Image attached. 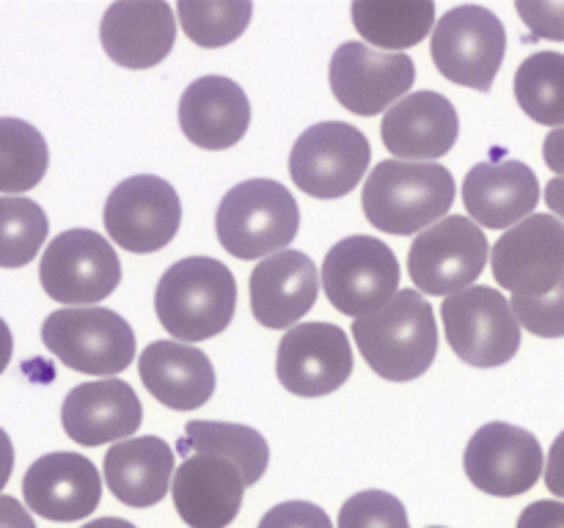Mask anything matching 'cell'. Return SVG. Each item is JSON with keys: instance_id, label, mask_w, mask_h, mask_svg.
Listing matches in <instances>:
<instances>
[{"instance_id": "obj_39", "label": "cell", "mask_w": 564, "mask_h": 528, "mask_svg": "<svg viewBox=\"0 0 564 528\" xmlns=\"http://www.w3.org/2000/svg\"><path fill=\"white\" fill-rule=\"evenodd\" d=\"M0 528H36V522L20 501L0 495Z\"/></svg>"}, {"instance_id": "obj_23", "label": "cell", "mask_w": 564, "mask_h": 528, "mask_svg": "<svg viewBox=\"0 0 564 528\" xmlns=\"http://www.w3.org/2000/svg\"><path fill=\"white\" fill-rule=\"evenodd\" d=\"M99 38L113 64L124 69H152L174 50V9L163 0L113 3L105 11Z\"/></svg>"}, {"instance_id": "obj_28", "label": "cell", "mask_w": 564, "mask_h": 528, "mask_svg": "<svg viewBox=\"0 0 564 528\" xmlns=\"http://www.w3.org/2000/svg\"><path fill=\"white\" fill-rule=\"evenodd\" d=\"M176 454H218L235 462L242 471L246 487L257 484L264 476L270 462L268 440L262 432L246 424L226 421H187L185 435L176 443Z\"/></svg>"}, {"instance_id": "obj_42", "label": "cell", "mask_w": 564, "mask_h": 528, "mask_svg": "<svg viewBox=\"0 0 564 528\" xmlns=\"http://www.w3.org/2000/svg\"><path fill=\"white\" fill-rule=\"evenodd\" d=\"M545 204H549L551 212L564 223V176H554L545 187Z\"/></svg>"}, {"instance_id": "obj_24", "label": "cell", "mask_w": 564, "mask_h": 528, "mask_svg": "<svg viewBox=\"0 0 564 528\" xmlns=\"http://www.w3.org/2000/svg\"><path fill=\"white\" fill-rule=\"evenodd\" d=\"M540 201V182L521 160L479 163L463 182V204L474 223L485 229H507L532 218Z\"/></svg>"}, {"instance_id": "obj_43", "label": "cell", "mask_w": 564, "mask_h": 528, "mask_svg": "<svg viewBox=\"0 0 564 528\" xmlns=\"http://www.w3.org/2000/svg\"><path fill=\"white\" fill-rule=\"evenodd\" d=\"M11 352H14V336H11V330H9V324H6V319L0 317V374H3L6 366H9Z\"/></svg>"}, {"instance_id": "obj_32", "label": "cell", "mask_w": 564, "mask_h": 528, "mask_svg": "<svg viewBox=\"0 0 564 528\" xmlns=\"http://www.w3.org/2000/svg\"><path fill=\"white\" fill-rule=\"evenodd\" d=\"M182 31L198 47H226L242 36L253 14V3L248 0H182L176 3Z\"/></svg>"}, {"instance_id": "obj_21", "label": "cell", "mask_w": 564, "mask_h": 528, "mask_svg": "<svg viewBox=\"0 0 564 528\" xmlns=\"http://www.w3.org/2000/svg\"><path fill=\"white\" fill-rule=\"evenodd\" d=\"M317 264L301 251L262 258L251 273V311L270 330H286L317 302Z\"/></svg>"}, {"instance_id": "obj_29", "label": "cell", "mask_w": 564, "mask_h": 528, "mask_svg": "<svg viewBox=\"0 0 564 528\" xmlns=\"http://www.w3.org/2000/svg\"><path fill=\"white\" fill-rule=\"evenodd\" d=\"M50 165L47 141L22 119H0V193L20 196L44 179Z\"/></svg>"}, {"instance_id": "obj_40", "label": "cell", "mask_w": 564, "mask_h": 528, "mask_svg": "<svg viewBox=\"0 0 564 528\" xmlns=\"http://www.w3.org/2000/svg\"><path fill=\"white\" fill-rule=\"evenodd\" d=\"M543 160L554 174L564 176V127L549 132V138L543 143Z\"/></svg>"}, {"instance_id": "obj_1", "label": "cell", "mask_w": 564, "mask_h": 528, "mask_svg": "<svg viewBox=\"0 0 564 528\" xmlns=\"http://www.w3.org/2000/svg\"><path fill=\"white\" fill-rule=\"evenodd\" d=\"M352 339L372 372L391 383L422 377L438 355L433 306L416 289H400L389 306L358 317Z\"/></svg>"}, {"instance_id": "obj_15", "label": "cell", "mask_w": 564, "mask_h": 528, "mask_svg": "<svg viewBox=\"0 0 564 528\" xmlns=\"http://www.w3.org/2000/svg\"><path fill=\"white\" fill-rule=\"evenodd\" d=\"M466 476L474 487L499 498L529 493L543 473V446L529 429L490 421L468 440Z\"/></svg>"}, {"instance_id": "obj_14", "label": "cell", "mask_w": 564, "mask_h": 528, "mask_svg": "<svg viewBox=\"0 0 564 528\" xmlns=\"http://www.w3.org/2000/svg\"><path fill=\"white\" fill-rule=\"evenodd\" d=\"M328 77L341 108L356 116H378L408 97L416 64L405 53H380L369 44L345 42L330 58Z\"/></svg>"}, {"instance_id": "obj_13", "label": "cell", "mask_w": 564, "mask_h": 528, "mask_svg": "<svg viewBox=\"0 0 564 528\" xmlns=\"http://www.w3.org/2000/svg\"><path fill=\"white\" fill-rule=\"evenodd\" d=\"M490 264L499 286L518 297H543L564 278V223L532 215L496 240Z\"/></svg>"}, {"instance_id": "obj_5", "label": "cell", "mask_w": 564, "mask_h": 528, "mask_svg": "<svg viewBox=\"0 0 564 528\" xmlns=\"http://www.w3.org/2000/svg\"><path fill=\"white\" fill-rule=\"evenodd\" d=\"M42 341L64 366L108 380L135 358V333L110 308H58L42 324Z\"/></svg>"}, {"instance_id": "obj_18", "label": "cell", "mask_w": 564, "mask_h": 528, "mask_svg": "<svg viewBox=\"0 0 564 528\" xmlns=\"http://www.w3.org/2000/svg\"><path fill=\"white\" fill-rule=\"evenodd\" d=\"M176 515L191 528H226L240 515L246 479L218 454H187L171 482Z\"/></svg>"}, {"instance_id": "obj_20", "label": "cell", "mask_w": 564, "mask_h": 528, "mask_svg": "<svg viewBox=\"0 0 564 528\" xmlns=\"http://www.w3.org/2000/svg\"><path fill=\"white\" fill-rule=\"evenodd\" d=\"M143 407L135 391L124 380H94L66 394L61 407V424L69 440L80 446L121 443L138 432Z\"/></svg>"}, {"instance_id": "obj_2", "label": "cell", "mask_w": 564, "mask_h": 528, "mask_svg": "<svg viewBox=\"0 0 564 528\" xmlns=\"http://www.w3.org/2000/svg\"><path fill=\"white\" fill-rule=\"evenodd\" d=\"M455 176L438 163L383 160L364 185V215L386 234L408 237L427 231L455 204Z\"/></svg>"}, {"instance_id": "obj_9", "label": "cell", "mask_w": 564, "mask_h": 528, "mask_svg": "<svg viewBox=\"0 0 564 528\" xmlns=\"http://www.w3.org/2000/svg\"><path fill=\"white\" fill-rule=\"evenodd\" d=\"M372 148L358 127L323 121L303 132L290 154V176L306 196L341 198L367 176Z\"/></svg>"}, {"instance_id": "obj_12", "label": "cell", "mask_w": 564, "mask_h": 528, "mask_svg": "<svg viewBox=\"0 0 564 528\" xmlns=\"http://www.w3.org/2000/svg\"><path fill=\"white\" fill-rule=\"evenodd\" d=\"M108 237L130 253H154L169 245L182 223V204L174 187L152 174L119 182L105 201Z\"/></svg>"}, {"instance_id": "obj_7", "label": "cell", "mask_w": 564, "mask_h": 528, "mask_svg": "<svg viewBox=\"0 0 564 528\" xmlns=\"http://www.w3.org/2000/svg\"><path fill=\"white\" fill-rule=\"evenodd\" d=\"M323 289L336 311L367 317L400 295V262L378 237H347L325 253Z\"/></svg>"}, {"instance_id": "obj_26", "label": "cell", "mask_w": 564, "mask_h": 528, "mask_svg": "<svg viewBox=\"0 0 564 528\" xmlns=\"http://www.w3.org/2000/svg\"><path fill=\"white\" fill-rule=\"evenodd\" d=\"M174 473V449L154 435L121 440L105 454V484L121 504L135 509L160 504Z\"/></svg>"}, {"instance_id": "obj_17", "label": "cell", "mask_w": 564, "mask_h": 528, "mask_svg": "<svg viewBox=\"0 0 564 528\" xmlns=\"http://www.w3.org/2000/svg\"><path fill=\"white\" fill-rule=\"evenodd\" d=\"M22 498L33 515L55 522H75L91 515L102 498V479L88 457L53 451L31 462L22 479Z\"/></svg>"}, {"instance_id": "obj_41", "label": "cell", "mask_w": 564, "mask_h": 528, "mask_svg": "<svg viewBox=\"0 0 564 528\" xmlns=\"http://www.w3.org/2000/svg\"><path fill=\"white\" fill-rule=\"evenodd\" d=\"M11 471H14V446H11V438L6 435V429H0V490L9 484Z\"/></svg>"}, {"instance_id": "obj_22", "label": "cell", "mask_w": 564, "mask_h": 528, "mask_svg": "<svg viewBox=\"0 0 564 528\" xmlns=\"http://www.w3.org/2000/svg\"><path fill=\"white\" fill-rule=\"evenodd\" d=\"M251 124V102L235 80L207 75L193 80L180 99V127L191 143L207 152L231 148Z\"/></svg>"}, {"instance_id": "obj_37", "label": "cell", "mask_w": 564, "mask_h": 528, "mask_svg": "<svg viewBox=\"0 0 564 528\" xmlns=\"http://www.w3.org/2000/svg\"><path fill=\"white\" fill-rule=\"evenodd\" d=\"M518 528H564L562 501H534L518 517Z\"/></svg>"}, {"instance_id": "obj_10", "label": "cell", "mask_w": 564, "mask_h": 528, "mask_svg": "<svg viewBox=\"0 0 564 528\" xmlns=\"http://www.w3.org/2000/svg\"><path fill=\"white\" fill-rule=\"evenodd\" d=\"M488 253L482 226L452 215L416 234L408 253V270L419 295H455L482 275Z\"/></svg>"}, {"instance_id": "obj_35", "label": "cell", "mask_w": 564, "mask_h": 528, "mask_svg": "<svg viewBox=\"0 0 564 528\" xmlns=\"http://www.w3.org/2000/svg\"><path fill=\"white\" fill-rule=\"evenodd\" d=\"M516 11L534 38H551L564 42V0L562 3H545V0H518Z\"/></svg>"}, {"instance_id": "obj_31", "label": "cell", "mask_w": 564, "mask_h": 528, "mask_svg": "<svg viewBox=\"0 0 564 528\" xmlns=\"http://www.w3.org/2000/svg\"><path fill=\"white\" fill-rule=\"evenodd\" d=\"M50 220L33 198H0V267H25L42 251Z\"/></svg>"}, {"instance_id": "obj_6", "label": "cell", "mask_w": 564, "mask_h": 528, "mask_svg": "<svg viewBox=\"0 0 564 528\" xmlns=\"http://www.w3.org/2000/svg\"><path fill=\"white\" fill-rule=\"evenodd\" d=\"M446 341L463 363L477 369L505 366L521 346V324L510 300L494 286H468L441 306Z\"/></svg>"}, {"instance_id": "obj_3", "label": "cell", "mask_w": 564, "mask_h": 528, "mask_svg": "<svg viewBox=\"0 0 564 528\" xmlns=\"http://www.w3.org/2000/svg\"><path fill=\"white\" fill-rule=\"evenodd\" d=\"M235 275L224 262L209 256H191L171 264L154 292L160 324L187 344L224 333L235 319Z\"/></svg>"}, {"instance_id": "obj_30", "label": "cell", "mask_w": 564, "mask_h": 528, "mask_svg": "<svg viewBox=\"0 0 564 528\" xmlns=\"http://www.w3.org/2000/svg\"><path fill=\"white\" fill-rule=\"evenodd\" d=\"M516 99L538 124L564 127V55L554 50L529 55L516 72Z\"/></svg>"}, {"instance_id": "obj_25", "label": "cell", "mask_w": 564, "mask_h": 528, "mask_svg": "<svg viewBox=\"0 0 564 528\" xmlns=\"http://www.w3.org/2000/svg\"><path fill=\"white\" fill-rule=\"evenodd\" d=\"M138 374L149 394L171 410H196L215 394V366L198 346L152 341L138 358Z\"/></svg>"}, {"instance_id": "obj_36", "label": "cell", "mask_w": 564, "mask_h": 528, "mask_svg": "<svg viewBox=\"0 0 564 528\" xmlns=\"http://www.w3.org/2000/svg\"><path fill=\"white\" fill-rule=\"evenodd\" d=\"M257 528H334L328 512L308 501H286L273 506Z\"/></svg>"}, {"instance_id": "obj_45", "label": "cell", "mask_w": 564, "mask_h": 528, "mask_svg": "<svg viewBox=\"0 0 564 528\" xmlns=\"http://www.w3.org/2000/svg\"><path fill=\"white\" fill-rule=\"evenodd\" d=\"M430 528H444V526H430Z\"/></svg>"}, {"instance_id": "obj_19", "label": "cell", "mask_w": 564, "mask_h": 528, "mask_svg": "<svg viewBox=\"0 0 564 528\" xmlns=\"http://www.w3.org/2000/svg\"><path fill=\"white\" fill-rule=\"evenodd\" d=\"M380 135L397 160L430 163L452 152L460 135V116L444 94L416 91L386 110Z\"/></svg>"}, {"instance_id": "obj_44", "label": "cell", "mask_w": 564, "mask_h": 528, "mask_svg": "<svg viewBox=\"0 0 564 528\" xmlns=\"http://www.w3.org/2000/svg\"><path fill=\"white\" fill-rule=\"evenodd\" d=\"M83 528H135V526L127 520H121V517H99V520L86 522Z\"/></svg>"}, {"instance_id": "obj_27", "label": "cell", "mask_w": 564, "mask_h": 528, "mask_svg": "<svg viewBox=\"0 0 564 528\" xmlns=\"http://www.w3.org/2000/svg\"><path fill=\"white\" fill-rule=\"evenodd\" d=\"M356 31L380 50L416 47L435 22L433 0H358L350 6Z\"/></svg>"}, {"instance_id": "obj_4", "label": "cell", "mask_w": 564, "mask_h": 528, "mask_svg": "<svg viewBox=\"0 0 564 528\" xmlns=\"http://www.w3.org/2000/svg\"><path fill=\"white\" fill-rule=\"evenodd\" d=\"M301 229V209L281 182L248 179L231 187L218 204L215 231L231 256L268 258L286 251Z\"/></svg>"}, {"instance_id": "obj_16", "label": "cell", "mask_w": 564, "mask_h": 528, "mask_svg": "<svg viewBox=\"0 0 564 528\" xmlns=\"http://www.w3.org/2000/svg\"><path fill=\"white\" fill-rule=\"evenodd\" d=\"M275 374L290 394L328 396L352 374L350 339L339 324L303 322L284 333L275 358Z\"/></svg>"}, {"instance_id": "obj_8", "label": "cell", "mask_w": 564, "mask_h": 528, "mask_svg": "<svg viewBox=\"0 0 564 528\" xmlns=\"http://www.w3.org/2000/svg\"><path fill=\"white\" fill-rule=\"evenodd\" d=\"M430 47L446 80L488 91L507 55L505 22L485 6H457L435 22Z\"/></svg>"}, {"instance_id": "obj_38", "label": "cell", "mask_w": 564, "mask_h": 528, "mask_svg": "<svg viewBox=\"0 0 564 528\" xmlns=\"http://www.w3.org/2000/svg\"><path fill=\"white\" fill-rule=\"evenodd\" d=\"M545 487L554 495L564 498V432L554 440L549 451V462H545Z\"/></svg>"}, {"instance_id": "obj_33", "label": "cell", "mask_w": 564, "mask_h": 528, "mask_svg": "<svg viewBox=\"0 0 564 528\" xmlns=\"http://www.w3.org/2000/svg\"><path fill=\"white\" fill-rule=\"evenodd\" d=\"M339 528H411L400 498L383 490L350 495L339 512Z\"/></svg>"}, {"instance_id": "obj_11", "label": "cell", "mask_w": 564, "mask_h": 528, "mask_svg": "<svg viewBox=\"0 0 564 528\" xmlns=\"http://www.w3.org/2000/svg\"><path fill=\"white\" fill-rule=\"evenodd\" d=\"M39 280L64 306H91L113 295L121 280V262L102 234L69 229L44 248Z\"/></svg>"}, {"instance_id": "obj_34", "label": "cell", "mask_w": 564, "mask_h": 528, "mask_svg": "<svg viewBox=\"0 0 564 528\" xmlns=\"http://www.w3.org/2000/svg\"><path fill=\"white\" fill-rule=\"evenodd\" d=\"M518 324L540 339H562L564 336V278L554 292L543 297H518L510 300Z\"/></svg>"}]
</instances>
